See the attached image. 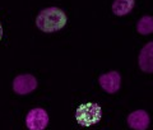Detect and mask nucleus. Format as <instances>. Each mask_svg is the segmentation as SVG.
Wrapping results in <instances>:
<instances>
[{
    "mask_svg": "<svg viewBox=\"0 0 153 130\" xmlns=\"http://www.w3.org/2000/svg\"><path fill=\"white\" fill-rule=\"evenodd\" d=\"M68 18L63 9L57 7L45 8L37 14L36 26L40 31L45 33H54L65 27Z\"/></svg>",
    "mask_w": 153,
    "mask_h": 130,
    "instance_id": "f257e3e1",
    "label": "nucleus"
},
{
    "mask_svg": "<svg viewBox=\"0 0 153 130\" xmlns=\"http://www.w3.org/2000/svg\"><path fill=\"white\" fill-rule=\"evenodd\" d=\"M102 119V108L96 102L82 103L75 111V120L80 126L88 128L96 125Z\"/></svg>",
    "mask_w": 153,
    "mask_h": 130,
    "instance_id": "f03ea898",
    "label": "nucleus"
},
{
    "mask_svg": "<svg viewBox=\"0 0 153 130\" xmlns=\"http://www.w3.org/2000/svg\"><path fill=\"white\" fill-rule=\"evenodd\" d=\"M49 114L45 108L36 107L28 111L26 116V126L30 130H45L49 125Z\"/></svg>",
    "mask_w": 153,
    "mask_h": 130,
    "instance_id": "7ed1b4c3",
    "label": "nucleus"
},
{
    "mask_svg": "<svg viewBox=\"0 0 153 130\" xmlns=\"http://www.w3.org/2000/svg\"><path fill=\"white\" fill-rule=\"evenodd\" d=\"M37 79L32 74H19L13 80V91L19 96L30 94L37 88Z\"/></svg>",
    "mask_w": 153,
    "mask_h": 130,
    "instance_id": "20e7f679",
    "label": "nucleus"
},
{
    "mask_svg": "<svg viewBox=\"0 0 153 130\" xmlns=\"http://www.w3.org/2000/svg\"><path fill=\"white\" fill-rule=\"evenodd\" d=\"M98 82H100L101 88L105 92L114 94V93H116L121 87V75L119 71L111 70V71H107V73L102 74L98 78Z\"/></svg>",
    "mask_w": 153,
    "mask_h": 130,
    "instance_id": "39448f33",
    "label": "nucleus"
},
{
    "mask_svg": "<svg viewBox=\"0 0 153 130\" xmlns=\"http://www.w3.org/2000/svg\"><path fill=\"white\" fill-rule=\"evenodd\" d=\"M126 121L129 128L133 130H146L149 126L151 119L147 111H144V110H137V111H133L131 114H129Z\"/></svg>",
    "mask_w": 153,
    "mask_h": 130,
    "instance_id": "423d86ee",
    "label": "nucleus"
},
{
    "mask_svg": "<svg viewBox=\"0 0 153 130\" xmlns=\"http://www.w3.org/2000/svg\"><path fill=\"white\" fill-rule=\"evenodd\" d=\"M138 62L142 71L153 73V41H149L142 47Z\"/></svg>",
    "mask_w": 153,
    "mask_h": 130,
    "instance_id": "0eeeda50",
    "label": "nucleus"
},
{
    "mask_svg": "<svg viewBox=\"0 0 153 130\" xmlns=\"http://www.w3.org/2000/svg\"><path fill=\"white\" fill-rule=\"evenodd\" d=\"M134 5H135V0H114L112 13L117 17H124L133 10Z\"/></svg>",
    "mask_w": 153,
    "mask_h": 130,
    "instance_id": "6e6552de",
    "label": "nucleus"
},
{
    "mask_svg": "<svg viewBox=\"0 0 153 130\" xmlns=\"http://www.w3.org/2000/svg\"><path fill=\"white\" fill-rule=\"evenodd\" d=\"M137 32L142 36H148L153 33V17L143 16L137 23Z\"/></svg>",
    "mask_w": 153,
    "mask_h": 130,
    "instance_id": "1a4fd4ad",
    "label": "nucleus"
},
{
    "mask_svg": "<svg viewBox=\"0 0 153 130\" xmlns=\"http://www.w3.org/2000/svg\"><path fill=\"white\" fill-rule=\"evenodd\" d=\"M3 38V27H1V23H0V41Z\"/></svg>",
    "mask_w": 153,
    "mask_h": 130,
    "instance_id": "9d476101",
    "label": "nucleus"
}]
</instances>
